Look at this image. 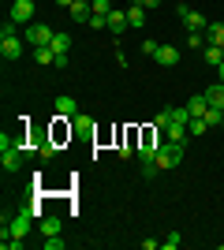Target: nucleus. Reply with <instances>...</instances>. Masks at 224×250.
<instances>
[{
	"instance_id": "f257e3e1",
	"label": "nucleus",
	"mask_w": 224,
	"mask_h": 250,
	"mask_svg": "<svg viewBox=\"0 0 224 250\" xmlns=\"http://www.w3.org/2000/svg\"><path fill=\"white\" fill-rule=\"evenodd\" d=\"M22 157H26V146H19V142L4 131V135H0V165H4V172H19Z\"/></svg>"
},
{
	"instance_id": "f03ea898",
	"label": "nucleus",
	"mask_w": 224,
	"mask_h": 250,
	"mask_svg": "<svg viewBox=\"0 0 224 250\" xmlns=\"http://www.w3.org/2000/svg\"><path fill=\"white\" fill-rule=\"evenodd\" d=\"M183 161V142H161L157 146V168H176Z\"/></svg>"
},
{
	"instance_id": "7ed1b4c3",
	"label": "nucleus",
	"mask_w": 224,
	"mask_h": 250,
	"mask_svg": "<svg viewBox=\"0 0 224 250\" xmlns=\"http://www.w3.org/2000/svg\"><path fill=\"white\" fill-rule=\"evenodd\" d=\"M176 15H180V22H183V26H187V30H191V34H205V26H209L202 11L187 8V4H180V8H176Z\"/></svg>"
},
{
	"instance_id": "20e7f679",
	"label": "nucleus",
	"mask_w": 224,
	"mask_h": 250,
	"mask_svg": "<svg viewBox=\"0 0 224 250\" xmlns=\"http://www.w3.org/2000/svg\"><path fill=\"white\" fill-rule=\"evenodd\" d=\"M8 19L15 22V26H30L34 22V0H11Z\"/></svg>"
},
{
	"instance_id": "39448f33",
	"label": "nucleus",
	"mask_w": 224,
	"mask_h": 250,
	"mask_svg": "<svg viewBox=\"0 0 224 250\" xmlns=\"http://www.w3.org/2000/svg\"><path fill=\"white\" fill-rule=\"evenodd\" d=\"M22 38H26L30 45H53L56 30H53V26H45V22H30V26L22 30Z\"/></svg>"
},
{
	"instance_id": "423d86ee",
	"label": "nucleus",
	"mask_w": 224,
	"mask_h": 250,
	"mask_svg": "<svg viewBox=\"0 0 224 250\" xmlns=\"http://www.w3.org/2000/svg\"><path fill=\"white\" fill-rule=\"evenodd\" d=\"M22 49H26V45H22L19 34H0V56H4V60H19Z\"/></svg>"
},
{
	"instance_id": "0eeeda50",
	"label": "nucleus",
	"mask_w": 224,
	"mask_h": 250,
	"mask_svg": "<svg viewBox=\"0 0 224 250\" xmlns=\"http://www.w3.org/2000/svg\"><path fill=\"white\" fill-rule=\"evenodd\" d=\"M53 108H56V116H60V120H71V116H79V101H75V97H56Z\"/></svg>"
},
{
	"instance_id": "6e6552de",
	"label": "nucleus",
	"mask_w": 224,
	"mask_h": 250,
	"mask_svg": "<svg viewBox=\"0 0 224 250\" xmlns=\"http://www.w3.org/2000/svg\"><path fill=\"white\" fill-rule=\"evenodd\" d=\"M67 11H71L75 22H90V15H94V0H75Z\"/></svg>"
},
{
	"instance_id": "1a4fd4ad",
	"label": "nucleus",
	"mask_w": 224,
	"mask_h": 250,
	"mask_svg": "<svg viewBox=\"0 0 224 250\" xmlns=\"http://www.w3.org/2000/svg\"><path fill=\"white\" fill-rule=\"evenodd\" d=\"M157 63L161 67H176V63H180V49H176V45H161L157 49Z\"/></svg>"
},
{
	"instance_id": "9d476101",
	"label": "nucleus",
	"mask_w": 224,
	"mask_h": 250,
	"mask_svg": "<svg viewBox=\"0 0 224 250\" xmlns=\"http://www.w3.org/2000/svg\"><path fill=\"white\" fill-rule=\"evenodd\" d=\"M38 231H41L45 239H49V235H60V231H64V220L60 217H41L38 220Z\"/></svg>"
},
{
	"instance_id": "9b49d317",
	"label": "nucleus",
	"mask_w": 224,
	"mask_h": 250,
	"mask_svg": "<svg viewBox=\"0 0 224 250\" xmlns=\"http://www.w3.org/2000/svg\"><path fill=\"white\" fill-rule=\"evenodd\" d=\"M187 112H191V120H198V116H205V112H209V101H205V94L187 97Z\"/></svg>"
},
{
	"instance_id": "f8f14e48",
	"label": "nucleus",
	"mask_w": 224,
	"mask_h": 250,
	"mask_svg": "<svg viewBox=\"0 0 224 250\" xmlns=\"http://www.w3.org/2000/svg\"><path fill=\"white\" fill-rule=\"evenodd\" d=\"M187 135H191V131H187V124H180V120H172V124L164 127V138H168V142H187Z\"/></svg>"
},
{
	"instance_id": "ddd939ff",
	"label": "nucleus",
	"mask_w": 224,
	"mask_h": 250,
	"mask_svg": "<svg viewBox=\"0 0 224 250\" xmlns=\"http://www.w3.org/2000/svg\"><path fill=\"white\" fill-rule=\"evenodd\" d=\"M123 26H127V11L112 8V11H108V30H112V34H123Z\"/></svg>"
},
{
	"instance_id": "4468645a",
	"label": "nucleus",
	"mask_w": 224,
	"mask_h": 250,
	"mask_svg": "<svg viewBox=\"0 0 224 250\" xmlns=\"http://www.w3.org/2000/svg\"><path fill=\"white\" fill-rule=\"evenodd\" d=\"M205 101H209V108H224V83L209 86V90H205Z\"/></svg>"
},
{
	"instance_id": "2eb2a0df",
	"label": "nucleus",
	"mask_w": 224,
	"mask_h": 250,
	"mask_svg": "<svg viewBox=\"0 0 224 250\" xmlns=\"http://www.w3.org/2000/svg\"><path fill=\"white\" fill-rule=\"evenodd\" d=\"M71 127H75V135H94V120L90 116H71Z\"/></svg>"
},
{
	"instance_id": "dca6fc26",
	"label": "nucleus",
	"mask_w": 224,
	"mask_h": 250,
	"mask_svg": "<svg viewBox=\"0 0 224 250\" xmlns=\"http://www.w3.org/2000/svg\"><path fill=\"white\" fill-rule=\"evenodd\" d=\"M202 56H205V63L221 67V63H224V45H205V49H202Z\"/></svg>"
},
{
	"instance_id": "f3484780",
	"label": "nucleus",
	"mask_w": 224,
	"mask_h": 250,
	"mask_svg": "<svg viewBox=\"0 0 224 250\" xmlns=\"http://www.w3.org/2000/svg\"><path fill=\"white\" fill-rule=\"evenodd\" d=\"M205 42L209 45H224V22H209V26H205Z\"/></svg>"
},
{
	"instance_id": "a211bd4d",
	"label": "nucleus",
	"mask_w": 224,
	"mask_h": 250,
	"mask_svg": "<svg viewBox=\"0 0 224 250\" xmlns=\"http://www.w3.org/2000/svg\"><path fill=\"white\" fill-rule=\"evenodd\" d=\"M34 60H38V63H56L53 45H34Z\"/></svg>"
},
{
	"instance_id": "6ab92c4d",
	"label": "nucleus",
	"mask_w": 224,
	"mask_h": 250,
	"mask_svg": "<svg viewBox=\"0 0 224 250\" xmlns=\"http://www.w3.org/2000/svg\"><path fill=\"white\" fill-rule=\"evenodd\" d=\"M127 22L131 26H146V8H142V4H131L127 8Z\"/></svg>"
},
{
	"instance_id": "aec40b11",
	"label": "nucleus",
	"mask_w": 224,
	"mask_h": 250,
	"mask_svg": "<svg viewBox=\"0 0 224 250\" xmlns=\"http://www.w3.org/2000/svg\"><path fill=\"white\" fill-rule=\"evenodd\" d=\"M53 52L56 56H67V52H71V38H67V34H56L53 38Z\"/></svg>"
},
{
	"instance_id": "412c9836",
	"label": "nucleus",
	"mask_w": 224,
	"mask_h": 250,
	"mask_svg": "<svg viewBox=\"0 0 224 250\" xmlns=\"http://www.w3.org/2000/svg\"><path fill=\"white\" fill-rule=\"evenodd\" d=\"M187 131H191V138H202L205 131H209V124H205V116H198V120H191V124H187Z\"/></svg>"
},
{
	"instance_id": "4be33fe9",
	"label": "nucleus",
	"mask_w": 224,
	"mask_h": 250,
	"mask_svg": "<svg viewBox=\"0 0 224 250\" xmlns=\"http://www.w3.org/2000/svg\"><path fill=\"white\" fill-rule=\"evenodd\" d=\"M180 243H183V235H180V231H168V235L161 239V247H164V250H176Z\"/></svg>"
},
{
	"instance_id": "5701e85b",
	"label": "nucleus",
	"mask_w": 224,
	"mask_h": 250,
	"mask_svg": "<svg viewBox=\"0 0 224 250\" xmlns=\"http://www.w3.org/2000/svg\"><path fill=\"white\" fill-rule=\"evenodd\" d=\"M172 124V108L168 112H157V120H153V127H157V131H164V127Z\"/></svg>"
},
{
	"instance_id": "b1692460",
	"label": "nucleus",
	"mask_w": 224,
	"mask_h": 250,
	"mask_svg": "<svg viewBox=\"0 0 224 250\" xmlns=\"http://www.w3.org/2000/svg\"><path fill=\"white\" fill-rule=\"evenodd\" d=\"M112 11V0H94V15H108Z\"/></svg>"
},
{
	"instance_id": "393cba45",
	"label": "nucleus",
	"mask_w": 224,
	"mask_h": 250,
	"mask_svg": "<svg viewBox=\"0 0 224 250\" xmlns=\"http://www.w3.org/2000/svg\"><path fill=\"white\" fill-rule=\"evenodd\" d=\"M187 45H191V49H205L209 42H205V34H191V38H187Z\"/></svg>"
},
{
	"instance_id": "a878e982",
	"label": "nucleus",
	"mask_w": 224,
	"mask_h": 250,
	"mask_svg": "<svg viewBox=\"0 0 224 250\" xmlns=\"http://www.w3.org/2000/svg\"><path fill=\"white\" fill-rule=\"evenodd\" d=\"M172 120H180V124H191V112H187V104H183V108H172Z\"/></svg>"
},
{
	"instance_id": "bb28decb",
	"label": "nucleus",
	"mask_w": 224,
	"mask_h": 250,
	"mask_svg": "<svg viewBox=\"0 0 224 250\" xmlns=\"http://www.w3.org/2000/svg\"><path fill=\"white\" fill-rule=\"evenodd\" d=\"M45 250H64V239H60V235H49V239H45Z\"/></svg>"
},
{
	"instance_id": "cd10ccee",
	"label": "nucleus",
	"mask_w": 224,
	"mask_h": 250,
	"mask_svg": "<svg viewBox=\"0 0 224 250\" xmlns=\"http://www.w3.org/2000/svg\"><path fill=\"white\" fill-rule=\"evenodd\" d=\"M157 49H161V45H157V42H149V38L142 42V52H146V56H157Z\"/></svg>"
},
{
	"instance_id": "c85d7f7f",
	"label": "nucleus",
	"mask_w": 224,
	"mask_h": 250,
	"mask_svg": "<svg viewBox=\"0 0 224 250\" xmlns=\"http://www.w3.org/2000/svg\"><path fill=\"white\" fill-rule=\"evenodd\" d=\"M135 4H142L146 11H153V8H161V0H135Z\"/></svg>"
},
{
	"instance_id": "c756f323",
	"label": "nucleus",
	"mask_w": 224,
	"mask_h": 250,
	"mask_svg": "<svg viewBox=\"0 0 224 250\" xmlns=\"http://www.w3.org/2000/svg\"><path fill=\"white\" fill-rule=\"evenodd\" d=\"M217 83H224V63H221V67H217Z\"/></svg>"
},
{
	"instance_id": "7c9ffc66",
	"label": "nucleus",
	"mask_w": 224,
	"mask_h": 250,
	"mask_svg": "<svg viewBox=\"0 0 224 250\" xmlns=\"http://www.w3.org/2000/svg\"><path fill=\"white\" fill-rule=\"evenodd\" d=\"M56 4H60V8H71V4H75V0H56Z\"/></svg>"
}]
</instances>
